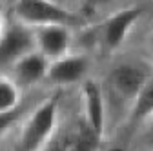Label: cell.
Segmentation results:
<instances>
[{
  "instance_id": "1",
  "label": "cell",
  "mask_w": 153,
  "mask_h": 151,
  "mask_svg": "<svg viewBox=\"0 0 153 151\" xmlns=\"http://www.w3.org/2000/svg\"><path fill=\"white\" fill-rule=\"evenodd\" d=\"M59 109L56 97L46 98L42 104H38L22 122L11 151H44L59 127Z\"/></svg>"
},
{
  "instance_id": "2",
  "label": "cell",
  "mask_w": 153,
  "mask_h": 151,
  "mask_svg": "<svg viewBox=\"0 0 153 151\" xmlns=\"http://www.w3.org/2000/svg\"><path fill=\"white\" fill-rule=\"evenodd\" d=\"M13 20L27 27L64 24H79V15L64 4H55L49 0H15L13 2Z\"/></svg>"
},
{
  "instance_id": "3",
  "label": "cell",
  "mask_w": 153,
  "mask_h": 151,
  "mask_svg": "<svg viewBox=\"0 0 153 151\" xmlns=\"http://www.w3.org/2000/svg\"><path fill=\"white\" fill-rule=\"evenodd\" d=\"M140 16H142V9L139 6H128L108 15L100 22L97 31L100 47L106 53H117L129 38V35L139 24Z\"/></svg>"
},
{
  "instance_id": "4",
  "label": "cell",
  "mask_w": 153,
  "mask_h": 151,
  "mask_svg": "<svg viewBox=\"0 0 153 151\" xmlns=\"http://www.w3.org/2000/svg\"><path fill=\"white\" fill-rule=\"evenodd\" d=\"M149 77L151 75L144 66L135 62H120L109 71L106 87L109 89L111 97L122 102L128 109L142 86L149 80Z\"/></svg>"
},
{
  "instance_id": "5",
  "label": "cell",
  "mask_w": 153,
  "mask_h": 151,
  "mask_svg": "<svg viewBox=\"0 0 153 151\" xmlns=\"http://www.w3.org/2000/svg\"><path fill=\"white\" fill-rule=\"evenodd\" d=\"M80 100L88 131L95 138H100L106 133L108 124V98L104 87L88 77L84 82H80Z\"/></svg>"
},
{
  "instance_id": "6",
  "label": "cell",
  "mask_w": 153,
  "mask_h": 151,
  "mask_svg": "<svg viewBox=\"0 0 153 151\" xmlns=\"http://www.w3.org/2000/svg\"><path fill=\"white\" fill-rule=\"evenodd\" d=\"M89 69H91V58L86 53L69 51L68 55L49 62L46 82L56 87H69L84 82L89 77Z\"/></svg>"
},
{
  "instance_id": "7",
  "label": "cell",
  "mask_w": 153,
  "mask_h": 151,
  "mask_svg": "<svg viewBox=\"0 0 153 151\" xmlns=\"http://www.w3.org/2000/svg\"><path fill=\"white\" fill-rule=\"evenodd\" d=\"M33 33V46L35 49L44 55L46 58L56 60L71 51L73 44V27L64 24H49L31 27Z\"/></svg>"
},
{
  "instance_id": "8",
  "label": "cell",
  "mask_w": 153,
  "mask_h": 151,
  "mask_svg": "<svg viewBox=\"0 0 153 151\" xmlns=\"http://www.w3.org/2000/svg\"><path fill=\"white\" fill-rule=\"evenodd\" d=\"M31 49H35L31 27L16 20L6 24L2 35H0V67L7 69L15 60H18Z\"/></svg>"
},
{
  "instance_id": "9",
  "label": "cell",
  "mask_w": 153,
  "mask_h": 151,
  "mask_svg": "<svg viewBox=\"0 0 153 151\" xmlns=\"http://www.w3.org/2000/svg\"><path fill=\"white\" fill-rule=\"evenodd\" d=\"M48 67H49V60L36 49H31L29 53L22 55L20 58L15 60L7 67L9 71L7 75L20 89H29L40 82H46Z\"/></svg>"
},
{
  "instance_id": "10",
  "label": "cell",
  "mask_w": 153,
  "mask_h": 151,
  "mask_svg": "<svg viewBox=\"0 0 153 151\" xmlns=\"http://www.w3.org/2000/svg\"><path fill=\"white\" fill-rule=\"evenodd\" d=\"M153 115V77L142 86V89L137 93V97L133 98L129 107L126 109L124 115V131L131 135L148 117Z\"/></svg>"
},
{
  "instance_id": "11",
  "label": "cell",
  "mask_w": 153,
  "mask_h": 151,
  "mask_svg": "<svg viewBox=\"0 0 153 151\" xmlns=\"http://www.w3.org/2000/svg\"><path fill=\"white\" fill-rule=\"evenodd\" d=\"M22 89L18 87L9 75H0V115L20 109Z\"/></svg>"
},
{
  "instance_id": "12",
  "label": "cell",
  "mask_w": 153,
  "mask_h": 151,
  "mask_svg": "<svg viewBox=\"0 0 153 151\" xmlns=\"http://www.w3.org/2000/svg\"><path fill=\"white\" fill-rule=\"evenodd\" d=\"M131 147L135 151H153V115L148 117L129 135Z\"/></svg>"
},
{
  "instance_id": "13",
  "label": "cell",
  "mask_w": 153,
  "mask_h": 151,
  "mask_svg": "<svg viewBox=\"0 0 153 151\" xmlns=\"http://www.w3.org/2000/svg\"><path fill=\"white\" fill-rule=\"evenodd\" d=\"M18 113L20 111H13V113H6V115H0V138H2L7 131L13 127V124L18 120Z\"/></svg>"
},
{
  "instance_id": "14",
  "label": "cell",
  "mask_w": 153,
  "mask_h": 151,
  "mask_svg": "<svg viewBox=\"0 0 153 151\" xmlns=\"http://www.w3.org/2000/svg\"><path fill=\"white\" fill-rule=\"evenodd\" d=\"M86 4L88 7H91V9H100V7H104V6H108L111 0H80V4Z\"/></svg>"
},
{
  "instance_id": "15",
  "label": "cell",
  "mask_w": 153,
  "mask_h": 151,
  "mask_svg": "<svg viewBox=\"0 0 153 151\" xmlns=\"http://www.w3.org/2000/svg\"><path fill=\"white\" fill-rule=\"evenodd\" d=\"M146 47H148V53L153 56V29H151V33L148 35V40H146Z\"/></svg>"
},
{
  "instance_id": "16",
  "label": "cell",
  "mask_w": 153,
  "mask_h": 151,
  "mask_svg": "<svg viewBox=\"0 0 153 151\" xmlns=\"http://www.w3.org/2000/svg\"><path fill=\"white\" fill-rule=\"evenodd\" d=\"M6 18H4V13L0 11V35H2V31H4V27H6Z\"/></svg>"
},
{
  "instance_id": "17",
  "label": "cell",
  "mask_w": 153,
  "mask_h": 151,
  "mask_svg": "<svg viewBox=\"0 0 153 151\" xmlns=\"http://www.w3.org/2000/svg\"><path fill=\"white\" fill-rule=\"evenodd\" d=\"M49 2H55V4H64V6H68V0H49Z\"/></svg>"
},
{
  "instance_id": "18",
  "label": "cell",
  "mask_w": 153,
  "mask_h": 151,
  "mask_svg": "<svg viewBox=\"0 0 153 151\" xmlns=\"http://www.w3.org/2000/svg\"><path fill=\"white\" fill-rule=\"evenodd\" d=\"M68 2H80V0H68Z\"/></svg>"
}]
</instances>
